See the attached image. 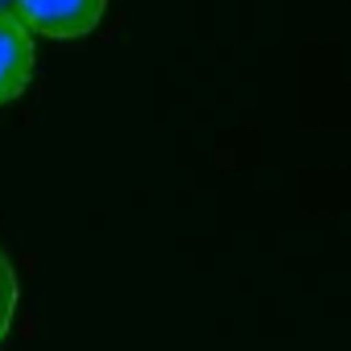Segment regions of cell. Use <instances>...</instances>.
I'll return each mask as SVG.
<instances>
[{
  "instance_id": "cell-1",
  "label": "cell",
  "mask_w": 351,
  "mask_h": 351,
  "mask_svg": "<svg viewBox=\"0 0 351 351\" xmlns=\"http://www.w3.org/2000/svg\"><path fill=\"white\" fill-rule=\"evenodd\" d=\"M108 0H17V21L46 38H83L99 25Z\"/></svg>"
},
{
  "instance_id": "cell-2",
  "label": "cell",
  "mask_w": 351,
  "mask_h": 351,
  "mask_svg": "<svg viewBox=\"0 0 351 351\" xmlns=\"http://www.w3.org/2000/svg\"><path fill=\"white\" fill-rule=\"evenodd\" d=\"M34 38L17 17H0V104H13L34 79Z\"/></svg>"
},
{
  "instance_id": "cell-3",
  "label": "cell",
  "mask_w": 351,
  "mask_h": 351,
  "mask_svg": "<svg viewBox=\"0 0 351 351\" xmlns=\"http://www.w3.org/2000/svg\"><path fill=\"white\" fill-rule=\"evenodd\" d=\"M13 310H17V277H13V265H9V256L0 252V339L9 335Z\"/></svg>"
},
{
  "instance_id": "cell-4",
  "label": "cell",
  "mask_w": 351,
  "mask_h": 351,
  "mask_svg": "<svg viewBox=\"0 0 351 351\" xmlns=\"http://www.w3.org/2000/svg\"><path fill=\"white\" fill-rule=\"evenodd\" d=\"M0 17H17V0H0Z\"/></svg>"
}]
</instances>
